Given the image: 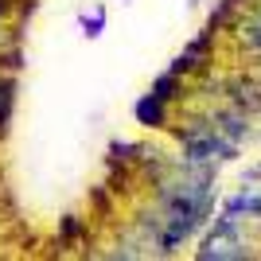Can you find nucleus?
I'll use <instances>...</instances> for the list:
<instances>
[{
  "mask_svg": "<svg viewBox=\"0 0 261 261\" xmlns=\"http://www.w3.org/2000/svg\"><path fill=\"white\" fill-rule=\"evenodd\" d=\"M215 129L222 133V137H226V141H234V144H242L246 141V137H250V113H246V109L242 106H230V109H218L215 117Z\"/></svg>",
  "mask_w": 261,
  "mask_h": 261,
  "instance_id": "nucleus-1",
  "label": "nucleus"
},
{
  "mask_svg": "<svg viewBox=\"0 0 261 261\" xmlns=\"http://www.w3.org/2000/svg\"><path fill=\"white\" fill-rule=\"evenodd\" d=\"M133 117H137V125H144V129H164V125H168V101L148 90L144 98H137Z\"/></svg>",
  "mask_w": 261,
  "mask_h": 261,
  "instance_id": "nucleus-2",
  "label": "nucleus"
},
{
  "mask_svg": "<svg viewBox=\"0 0 261 261\" xmlns=\"http://www.w3.org/2000/svg\"><path fill=\"white\" fill-rule=\"evenodd\" d=\"M226 218H242V215H257L261 218V184H242L238 195L226 199V207H222Z\"/></svg>",
  "mask_w": 261,
  "mask_h": 261,
  "instance_id": "nucleus-3",
  "label": "nucleus"
},
{
  "mask_svg": "<svg viewBox=\"0 0 261 261\" xmlns=\"http://www.w3.org/2000/svg\"><path fill=\"white\" fill-rule=\"evenodd\" d=\"M152 94H160L168 106H172V101H179V98H184V74H175V70L160 74V78L152 82Z\"/></svg>",
  "mask_w": 261,
  "mask_h": 261,
  "instance_id": "nucleus-4",
  "label": "nucleus"
},
{
  "mask_svg": "<svg viewBox=\"0 0 261 261\" xmlns=\"http://www.w3.org/2000/svg\"><path fill=\"white\" fill-rule=\"evenodd\" d=\"M12 109H16V78H12V74H0V133L8 129Z\"/></svg>",
  "mask_w": 261,
  "mask_h": 261,
  "instance_id": "nucleus-5",
  "label": "nucleus"
},
{
  "mask_svg": "<svg viewBox=\"0 0 261 261\" xmlns=\"http://www.w3.org/2000/svg\"><path fill=\"white\" fill-rule=\"evenodd\" d=\"M78 238H82V218L66 215L63 222H59V246H74Z\"/></svg>",
  "mask_w": 261,
  "mask_h": 261,
  "instance_id": "nucleus-6",
  "label": "nucleus"
},
{
  "mask_svg": "<svg viewBox=\"0 0 261 261\" xmlns=\"http://www.w3.org/2000/svg\"><path fill=\"white\" fill-rule=\"evenodd\" d=\"M82 35H86V39H98L101 32H106V8H94V12H86V16H82Z\"/></svg>",
  "mask_w": 261,
  "mask_h": 261,
  "instance_id": "nucleus-7",
  "label": "nucleus"
},
{
  "mask_svg": "<svg viewBox=\"0 0 261 261\" xmlns=\"http://www.w3.org/2000/svg\"><path fill=\"white\" fill-rule=\"evenodd\" d=\"M94 207H98V211H109V195L101 191V187H94Z\"/></svg>",
  "mask_w": 261,
  "mask_h": 261,
  "instance_id": "nucleus-8",
  "label": "nucleus"
},
{
  "mask_svg": "<svg viewBox=\"0 0 261 261\" xmlns=\"http://www.w3.org/2000/svg\"><path fill=\"white\" fill-rule=\"evenodd\" d=\"M250 47L261 51V16H257V23H253V32H250Z\"/></svg>",
  "mask_w": 261,
  "mask_h": 261,
  "instance_id": "nucleus-9",
  "label": "nucleus"
},
{
  "mask_svg": "<svg viewBox=\"0 0 261 261\" xmlns=\"http://www.w3.org/2000/svg\"><path fill=\"white\" fill-rule=\"evenodd\" d=\"M234 4H242V0H234Z\"/></svg>",
  "mask_w": 261,
  "mask_h": 261,
  "instance_id": "nucleus-10",
  "label": "nucleus"
}]
</instances>
